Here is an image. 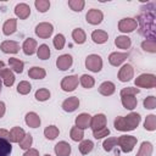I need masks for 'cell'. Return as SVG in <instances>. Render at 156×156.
<instances>
[{"label":"cell","mask_w":156,"mask_h":156,"mask_svg":"<svg viewBox=\"0 0 156 156\" xmlns=\"http://www.w3.org/2000/svg\"><path fill=\"white\" fill-rule=\"evenodd\" d=\"M50 98V91L48 89H39L35 91V99L38 101H46Z\"/></svg>","instance_id":"obj_45"},{"label":"cell","mask_w":156,"mask_h":156,"mask_svg":"<svg viewBox=\"0 0 156 156\" xmlns=\"http://www.w3.org/2000/svg\"><path fill=\"white\" fill-rule=\"evenodd\" d=\"M139 123H140V115L136 113V112H132L126 117L119 116L113 122L115 128L117 130H121V132L134 130L139 126Z\"/></svg>","instance_id":"obj_2"},{"label":"cell","mask_w":156,"mask_h":156,"mask_svg":"<svg viewBox=\"0 0 156 156\" xmlns=\"http://www.w3.org/2000/svg\"><path fill=\"white\" fill-rule=\"evenodd\" d=\"M34 5L39 12H46L50 7V1L49 0H35Z\"/></svg>","instance_id":"obj_42"},{"label":"cell","mask_w":156,"mask_h":156,"mask_svg":"<svg viewBox=\"0 0 156 156\" xmlns=\"http://www.w3.org/2000/svg\"><path fill=\"white\" fill-rule=\"evenodd\" d=\"M135 85L138 88H145V89H151L156 87V77L154 74H149V73H144L140 74L139 77L135 78L134 80Z\"/></svg>","instance_id":"obj_3"},{"label":"cell","mask_w":156,"mask_h":156,"mask_svg":"<svg viewBox=\"0 0 156 156\" xmlns=\"http://www.w3.org/2000/svg\"><path fill=\"white\" fill-rule=\"evenodd\" d=\"M144 107L147 110H154L156 107V98L150 95L144 100Z\"/></svg>","instance_id":"obj_47"},{"label":"cell","mask_w":156,"mask_h":156,"mask_svg":"<svg viewBox=\"0 0 156 156\" xmlns=\"http://www.w3.org/2000/svg\"><path fill=\"white\" fill-rule=\"evenodd\" d=\"M84 5H85L84 0H69V1H68V6H69L73 11H76V12L82 11L83 7H84Z\"/></svg>","instance_id":"obj_43"},{"label":"cell","mask_w":156,"mask_h":156,"mask_svg":"<svg viewBox=\"0 0 156 156\" xmlns=\"http://www.w3.org/2000/svg\"><path fill=\"white\" fill-rule=\"evenodd\" d=\"M72 38H73L74 43H77V44H83V43L85 41V39H87L85 33H84V30H83L82 28H76V29H73V32H72Z\"/></svg>","instance_id":"obj_32"},{"label":"cell","mask_w":156,"mask_h":156,"mask_svg":"<svg viewBox=\"0 0 156 156\" xmlns=\"http://www.w3.org/2000/svg\"><path fill=\"white\" fill-rule=\"evenodd\" d=\"M133 76H134V68L129 63L123 65L118 72V79L121 82H128L133 78Z\"/></svg>","instance_id":"obj_10"},{"label":"cell","mask_w":156,"mask_h":156,"mask_svg":"<svg viewBox=\"0 0 156 156\" xmlns=\"http://www.w3.org/2000/svg\"><path fill=\"white\" fill-rule=\"evenodd\" d=\"M90 121H91V116L90 115H88V113H80L76 118V127L80 128V129H85V128L90 127Z\"/></svg>","instance_id":"obj_17"},{"label":"cell","mask_w":156,"mask_h":156,"mask_svg":"<svg viewBox=\"0 0 156 156\" xmlns=\"http://www.w3.org/2000/svg\"><path fill=\"white\" fill-rule=\"evenodd\" d=\"M108 134H110V129L107 127H104L102 129H99V130L93 132V135H94L95 139H101L104 136H107Z\"/></svg>","instance_id":"obj_48"},{"label":"cell","mask_w":156,"mask_h":156,"mask_svg":"<svg viewBox=\"0 0 156 156\" xmlns=\"http://www.w3.org/2000/svg\"><path fill=\"white\" fill-rule=\"evenodd\" d=\"M1 87H2V82H1V78H0V93H1Z\"/></svg>","instance_id":"obj_54"},{"label":"cell","mask_w":156,"mask_h":156,"mask_svg":"<svg viewBox=\"0 0 156 156\" xmlns=\"http://www.w3.org/2000/svg\"><path fill=\"white\" fill-rule=\"evenodd\" d=\"M54 32V27L51 23H48V22H43V23H39L37 27H35V34L41 38V39H46L49 38Z\"/></svg>","instance_id":"obj_7"},{"label":"cell","mask_w":156,"mask_h":156,"mask_svg":"<svg viewBox=\"0 0 156 156\" xmlns=\"http://www.w3.org/2000/svg\"><path fill=\"white\" fill-rule=\"evenodd\" d=\"M22 49H23V52L26 55H33L37 50V41L33 38H28L24 40Z\"/></svg>","instance_id":"obj_22"},{"label":"cell","mask_w":156,"mask_h":156,"mask_svg":"<svg viewBox=\"0 0 156 156\" xmlns=\"http://www.w3.org/2000/svg\"><path fill=\"white\" fill-rule=\"evenodd\" d=\"M90 127H91L93 132L99 130V129H102L104 127H106V117H105V115L98 113V115H95L94 117H91Z\"/></svg>","instance_id":"obj_12"},{"label":"cell","mask_w":156,"mask_h":156,"mask_svg":"<svg viewBox=\"0 0 156 156\" xmlns=\"http://www.w3.org/2000/svg\"><path fill=\"white\" fill-rule=\"evenodd\" d=\"M37 55H38V58L40 60H48L50 57V49L46 44H41L39 46V49L37 50Z\"/></svg>","instance_id":"obj_36"},{"label":"cell","mask_w":156,"mask_h":156,"mask_svg":"<svg viewBox=\"0 0 156 156\" xmlns=\"http://www.w3.org/2000/svg\"><path fill=\"white\" fill-rule=\"evenodd\" d=\"M0 49L5 54H16L20 50V44L13 40H5L1 43Z\"/></svg>","instance_id":"obj_13"},{"label":"cell","mask_w":156,"mask_h":156,"mask_svg":"<svg viewBox=\"0 0 156 156\" xmlns=\"http://www.w3.org/2000/svg\"><path fill=\"white\" fill-rule=\"evenodd\" d=\"M9 65H10V67L12 68L13 72H16V73H22V72H23L24 63H23V61H21L20 58H16V57L9 58Z\"/></svg>","instance_id":"obj_29"},{"label":"cell","mask_w":156,"mask_h":156,"mask_svg":"<svg viewBox=\"0 0 156 156\" xmlns=\"http://www.w3.org/2000/svg\"><path fill=\"white\" fill-rule=\"evenodd\" d=\"M128 56H129L128 52H112V54H110V56H108V62H110L112 66L118 67V66H121V65L126 61V58H127Z\"/></svg>","instance_id":"obj_14"},{"label":"cell","mask_w":156,"mask_h":156,"mask_svg":"<svg viewBox=\"0 0 156 156\" xmlns=\"http://www.w3.org/2000/svg\"><path fill=\"white\" fill-rule=\"evenodd\" d=\"M52 43H54V46H55L56 50H61L65 46L66 39H65V37L62 34H56L55 38H54V40H52Z\"/></svg>","instance_id":"obj_44"},{"label":"cell","mask_w":156,"mask_h":156,"mask_svg":"<svg viewBox=\"0 0 156 156\" xmlns=\"http://www.w3.org/2000/svg\"><path fill=\"white\" fill-rule=\"evenodd\" d=\"M23 156H39V151L37 149H28L23 154Z\"/></svg>","instance_id":"obj_50"},{"label":"cell","mask_w":156,"mask_h":156,"mask_svg":"<svg viewBox=\"0 0 156 156\" xmlns=\"http://www.w3.org/2000/svg\"><path fill=\"white\" fill-rule=\"evenodd\" d=\"M121 101H122L123 107L127 110H134L138 104V100L134 95H123L121 96Z\"/></svg>","instance_id":"obj_19"},{"label":"cell","mask_w":156,"mask_h":156,"mask_svg":"<svg viewBox=\"0 0 156 156\" xmlns=\"http://www.w3.org/2000/svg\"><path fill=\"white\" fill-rule=\"evenodd\" d=\"M0 138H2V139H10V132L9 130H6V129H0ZM10 141V140H9Z\"/></svg>","instance_id":"obj_51"},{"label":"cell","mask_w":156,"mask_h":156,"mask_svg":"<svg viewBox=\"0 0 156 156\" xmlns=\"http://www.w3.org/2000/svg\"><path fill=\"white\" fill-rule=\"evenodd\" d=\"M12 152V145L7 139L0 138V156H10Z\"/></svg>","instance_id":"obj_27"},{"label":"cell","mask_w":156,"mask_h":156,"mask_svg":"<svg viewBox=\"0 0 156 156\" xmlns=\"http://www.w3.org/2000/svg\"><path fill=\"white\" fill-rule=\"evenodd\" d=\"M4 68H5V63H4L2 61H0V71L4 69Z\"/></svg>","instance_id":"obj_53"},{"label":"cell","mask_w":156,"mask_h":156,"mask_svg":"<svg viewBox=\"0 0 156 156\" xmlns=\"http://www.w3.org/2000/svg\"><path fill=\"white\" fill-rule=\"evenodd\" d=\"M44 156H50V155H49V154H46V155H44Z\"/></svg>","instance_id":"obj_55"},{"label":"cell","mask_w":156,"mask_h":156,"mask_svg":"<svg viewBox=\"0 0 156 156\" xmlns=\"http://www.w3.org/2000/svg\"><path fill=\"white\" fill-rule=\"evenodd\" d=\"M55 154L57 156H69L71 154V145L66 141H60L55 145Z\"/></svg>","instance_id":"obj_18"},{"label":"cell","mask_w":156,"mask_h":156,"mask_svg":"<svg viewBox=\"0 0 156 156\" xmlns=\"http://www.w3.org/2000/svg\"><path fill=\"white\" fill-rule=\"evenodd\" d=\"M80 84L83 85V88H85V89H90V88L94 87L95 80H94V78H93L91 76L83 74V76L80 77Z\"/></svg>","instance_id":"obj_39"},{"label":"cell","mask_w":156,"mask_h":156,"mask_svg":"<svg viewBox=\"0 0 156 156\" xmlns=\"http://www.w3.org/2000/svg\"><path fill=\"white\" fill-rule=\"evenodd\" d=\"M72 63H73V58H72V56L68 55V54L61 55V56H58L57 60H56V66H57V68L61 69V71L68 69V68L72 66Z\"/></svg>","instance_id":"obj_11"},{"label":"cell","mask_w":156,"mask_h":156,"mask_svg":"<svg viewBox=\"0 0 156 156\" xmlns=\"http://www.w3.org/2000/svg\"><path fill=\"white\" fill-rule=\"evenodd\" d=\"M78 106H79V99L77 96H71L62 102V108L66 112H73L78 108Z\"/></svg>","instance_id":"obj_15"},{"label":"cell","mask_w":156,"mask_h":156,"mask_svg":"<svg viewBox=\"0 0 156 156\" xmlns=\"http://www.w3.org/2000/svg\"><path fill=\"white\" fill-rule=\"evenodd\" d=\"M140 93V90L138 89V88H133V87H128V88H123L122 90H121V96H123V95H136V94H139Z\"/></svg>","instance_id":"obj_49"},{"label":"cell","mask_w":156,"mask_h":156,"mask_svg":"<svg viewBox=\"0 0 156 156\" xmlns=\"http://www.w3.org/2000/svg\"><path fill=\"white\" fill-rule=\"evenodd\" d=\"M85 67L89 71H91V72H95V73L100 72L101 68H102V60H101V57L99 55H95V54L89 55L85 58Z\"/></svg>","instance_id":"obj_5"},{"label":"cell","mask_w":156,"mask_h":156,"mask_svg":"<svg viewBox=\"0 0 156 156\" xmlns=\"http://www.w3.org/2000/svg\"><path fill=\"white\" fill-rule=\"evenodd\" d=\"M5 111H6V107H5V104L2 101H0V118L4 117L5 115Z\"/></svg>","instance_id":"obj_52"},{"label":"cell","mask_w":156,"mask_h":156,"mask_svg":"<svg viewBox=\"0 0 156 156\" xmlns=\"http://www.w3.org/2000/svg\"><path fill=\"white\" fill-rule=\"evenodd\" d=\"M116 90V87L112 82H104L100 87H99V93L104 96H110L115 93Z\"/></svg>","instance_id":"obj_23"},{"label":"cell","mask_w":156,"mask_h":156,"mask_svg":"<svg viewBox=\"0 0 156 156\" xmlns=\"http://www.w3.org/2000/svg\"><path fill=\"white\" fill-rule=\"evenodd\" d=\"M136 138L133 135H121L117 138V145L121 147L123 152H130L136 145Z\"/></svg>","instance_id":"obj_4"},{"label":"cell","mask_w":156,"mask_h":156,"mask_svg":"<svg viewBox=\"0 0 156 156\" xmlns=\"http://www.w3.org/2000/svg\"><path fill=\"white\" fill-rule=\"evenodd\" d=\"M28 76L33 79H43V78H45L46 72L41 67H32L28 72Z\"/></svg>","instance_id":"obj_30"},{"label":"cell","mask_w":156,"mask_h":156,"mask_svg":"<svg viewBox=\"0 0 156 156\" xmlns=\"http://www.w3.org/2000/svg\"><path fill=\"white\" fill-rule=\"evenodd\" d=\"M94 149V144L91 140H83L79 145V151L82 155H88L89 152H91Z\"/></svg>","instance_id":"obj_35"},{"label":"cell","mask_w":156,"mask_h":156,"mask_svg":"<svg viewBox=\"0 0 156 156\" xmlns=\"http://www.w3.org/2000/svg\"><path fill=\"white\" fill-rule=\"evenodd\" d=\"M102 146L105 151H111L112 149H115V146H117V138H107L104 141Z\"/></svg>","instance_id":"obj_46"},{"label":"cell","mask_w":156,"mask_h":156,"mask_svg":"<svg viewBox=\"0 0 156 156\" xmlns=\"http://www.w3.org/2000/svg\"><path fill=\"white\" fill-rule=\"evenodd\" d=\"M0 77L4 79V84L6 87H11L15 83V76L10 68H4L0 71Z\"/></svg>","instance_id":"obj_21"},{"label":"cell","mask_w":156,"mask_h":156,"mask_svg":"<svg viewBox=\"0 0 156 156\" xmlns=\"http://www.w3.org/2000/svg\"><path fill=\"white\" fill-rule=\"evenodd\" d=\"M26 123L30 128H38L40 126V117L35 112H28L26 115Z\"/></svg>","instance_id":"obj_24"},{"label":"cell","mask_w":156,"mask_h":156,"mask_svg":"<svg viewBox=\"0 0 156 156\" xmlns=\"http://www.w3.org/2000/svg\"><path fill=\"white\" fill-rule=\"evenodd\" d=\"M115 44L119 49H129L132 45V41H130V38H128L127 35H119L115 39Z\"/></svg>","instance_id":"obj_28"},{"label":"cell","mask_w":156,"mask_h":156,"mask_svg":"<svg viewBox=\"0 0 156 156\" xmlns=\"http://www.w3.org/2000/svg\"><path fill=\"white\" fill-rule=\"evenodd\" d=\"M138 22L139 34L147 39H155V4H149L141 9Z\"/></svg>","instance_id":"obj_1"},{"label":"cell","mask_w":156,"mask_h":156,"mask_svg":"<svg viewBox=\"0 0 156 156\" xmlns=\"http://www.w3.org/2000/svg\"><path fill=\"white\" fill-rule=\"evenodd\" d=\"M91 39H93V41L96 43V44H104V43L107 41L108 35H107V33H106L105 30L96 29V30H94V32L91 33Z\"/></svg>","instance_id":"obj_25"},{"label":"cell","mask_w":156,"mask_h":156,"mask_svg":"<svg viewBox=\"0 0 156 156\" xmlns=\"http://www.w3.org/2000/svg\"><path fill=\"white\" fill-rule=\"evenodd\" d=\"M16 27H17V20L10 18V20H7V21L4 23V26H2V33H4L5 35H10V34L15 33Z\"/></svg>","instance_id":"obj_26"},{"label":"cell","mask_w":156,"mask_h":156,"mask_svg":"<svg viewBox=\"0 0 156 156\" xmlns=\"http://www.w3.org/2000/svg\"><path fill=\"white\" fill-rule=\"evenodd\" d=\"M78 85V77L77 76H67L61 82V88L65 91H73Z\"/></svg>","instance_id":"obj_8"},{"label":"cell","mask_w":156,"mask_h":156,"mask_svg":"<svg viewBox=\"0 0 156 156\" xmlns=\"http://www.w3.org/2000/svg\"><path fill=\"white\" fill-rule=\"evenodd\" d=\"M32 143H33V136L28 133V134H26V135L23 136V139H22L18 144H20V147H21V149H23V150H28V149H30Z\"/></svg>","instance_id":"obj_41"},{"label":"cell","mask_w":156,"mask_h":156,"mask_svg":"<svg viewBox=\"0 0 156 156\" xmlns=\"http://www.w3.org/2000/svg\"><path fill=\"white\" fill-rule=\"evenodd\" d=\"M141 49L147 52H156V43L155 39H146L141 43Z\"/></svg>","instance_id":"obj_37"},{"label":"cell","mask_w":156,"mask_h":156,"mask_svg":"<svg viewBox=\"0 0 156 156\" xmlns=\"http://www.w3.org/2000/svg\"><path fill=\"white\" fill-rule=\"evenodd\" d=\"M151 154H152V144L149 141H143L135 156H151Z\"/></svg>","instance_id":"obj_31"},{"label":"cell","mask_w":156,"mask_h":156,"mask_svg":"<svg viewBox=\"0 0 156 156\" xmlns=\"http://www.w3.org/2000/svg\"><path fill=\"white\" fill-rule=\"evenodd\" d=\"M136 27H138V23L134 18H129V17L122 18L118 22V30L122 33H130L134 29H136Z\"/></svg>","instance_id":"obj_6"},{"label":"cell","mask_w":156,"mask_h":156,"mask_svg":"<svg viewBox=\"0 0 156 156\" xmlns=\"http://www.w3.org/2000/svg\"><path fill=\"white\" fill-rule=\"evenodd\" d=\"M26 135L24 130L20 127H13L11 130H10V143H20L23 136Z\"/></svg>","instance_id":"obj_20"},{"label":"cell","mask_w":156,"mask_h":156,"mask_svg":"<svg viewBox=\"0 0 156 156\" xmlns=\"http://www.w3.org/2000/svg\"><path fill=\"white\" fill-rule=\"evenodd\" d=\"M144 128L146 130H150V132L156 129V116L155 115H149L146 117V119L144 122Z\"/></svg>","instance_id":"obj_38"},{"label":"cell","mask_w":156,"mask_h":156,"mask_svg":"<svg viewBox=\"0 0 156 156\" xmlns=\"http://www.w3.org/2000/svg\"><path fill=\"white\" fill-rule=\"evenodd\" d=\"M58 128L56 126H48L45 129H44V135L46 139L49 140H54L56 139V136H58Z\"/></svg>","instance_id":"obj_33"},{"label":"cell","mask_w":156,"mask_h":156,"mask_svg":"<svg viewBox=\"0 0 156 156\" xmlns=\"http://www.w3.org/2000/svg\"><path fill=\"white\" fill-rule=\"evenodd\" d=\"M85 18H87V22H88V23L95 26V24H100V23H101L102 18H104V15H102V12H101L100 10H98V9H91V10L88 11Z\"/></svg>","instance_id":"obj_9"},{"label":"cell","mask_w":156,"mask_h":156,"mask_svg":"<svg viewBox=\"0 0 156 156\" xmlns=\"http://www.w3.org/2000/svg\"><path fill=\"white\" fill-rule=\"evenodd\" d=\"M69 136L73 141H82L83 138H84V133H83V129L78 128V127H72L71 128V132H69Z\"/></svg>","instance_id":"obj_34"},{"label":"cell","mask_w":156,"mask_h":156,"mask_svg":"<svg viewBox=\"0 0 156 156\" xmlns=\"http://www.w3.org/2000/svg\"><path fill=\"white\" fill-rule=\"evenodd\" d=\"M15 13L17 17H20V20H26L30 15V7L27 4H18L15 7Z\"/></svg>","instance_id":"obj_16"},{"label":"cell","mask_w":156,"mask_h":156,"mask_svg":"<svg viewBox=\"0 0 156 156\" xmlns=\"http://www.w3.org/2000/svg\"><path fill=\"white\" fill-rule=\"evenodd\" d=\"M30 89H32V85H30L29 82H27V80H22V82H20L18 85H17V91H18L20 94H22V95H27V94L30 91Z\"/></svg>","instance_id":"obj_40"}]
</instances>
